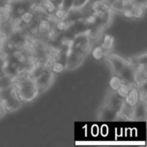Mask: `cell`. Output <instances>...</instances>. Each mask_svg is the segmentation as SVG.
I'll return each instance as SVG.
<instances>
[{"label": "cell", "mask_w": 147, "mask_h": 147, "mask_svg": "<svg viewBox=\"0 0 147 147\" xmlns=\"http://www.w3.org/2000/svg\"><path fill=\"white\" fill-rule=\"evenodd\" d=\"M5 113H7V112H6L5 109H4V106H3V104L0 102V118H1L2 116H3Z\"/></svg>", "instance_id": "d6a6232c"}, {"label": "cell", "mask_w": 147, "mask_h": 147, "mask_svg": "<svg viewBox=\"0 0 147 147\" xmlns=\"http://www.w3.org/2000/svg\"><path fill=\"white\" fill-rule=\"evenodd\" d=\"M129 88H130V85H127V84H122L117 89V90H116L115 92H116L121 97L125 98V97L127 96L128 91H129Z\"/></svg>", "instance_id": "484cf974"}, {"label": "cell", "mask_w": 147, "mask_h": 147, "mask_svg": "<svg viewBox=\"0 0 147 147\" xmlns=\"http://www.w3.org/2000/svg\"><path fill=\"white\" fill-rule=\"evenodd\" d=\"M8 19H9V18L8 14H7L6 9H2V8H0V25H1L3 22H6Z\"/></svg>", "instance_id": "83f0119b"}, {"label": "cell", "mask_w": 147, "mask_h": 147, "mask_svg": "<svg viewBox=\"0 0 147 147\" xmlns=\"http://www.w3.org/2000/svg\"><path fill=\"white\" fill-rule=\"evenodd\" d=\"M49 68L54 74H59L65 70V64H63L58 60H55V59H53L51 61V63L49 65Z\"/></svg>", "instance_id": "2e32d148"}, {"label": "cell", "mask_w": 147, "mask_h": 147, "mask_svg": "<svg viewBox=\"0 0 147 147\" xmlns=\"http://www.w3.org/2000/svg\"><path fill=\"white\" fill-rule=\"evenodd\" d=\"M102 1L105 4H107L108 6H109V7H110V5H111V4H112L115 0H102Z\"/></svg>", "instance_id": "836d02e7"}, {"label": "cell", "mask_w": 147, "mask_h": 147, "mask_svg": "<svg viewBox=\"0 0 147 147\" xmlns=\"http://www.w3.org/2000/svg\"><path fill=\"white\" fill-rule=\"evenodd\" d=\"M134 3L136 4H139V5H142L144 7H146V3L147 0H134Z\"/></svg>", "instance_id": "1f68e13d"}, {"label": "cell", "mask_w": 147, "mask_h": 147, "mask_svg": "<svg viewBox=\"0 0 147 147\" xmlns=\"http://www.w3.org/2000/svg\"><path fill=\"white\" fill-rule=\"evenodd\" d=\"M125 102L134 106L135 104H137L140 102V94H139V88L133 84L130 85L129 88V91L127 95V96L124 98Z\"/></svg>", "instance_id": "4fadbf2b"}, {"label": "cell", "mask_w": 147, "mask_h": 147, "mask_svg": "<svg viewBox=\"0 0 147 147\" xmlns=\"http://www.w3.org/2000/svg\"><path fill=\"white\" fill-rule=\"evenodd\" d=\"M10 0H0V8L6 9Z\"/></svg>", "instance_id": "4dcf8cb0"}, {"label": "cell", "mask_w": 147, "mask_h": 147, "mask_svg": "<svg viewBox=\"0 0 147 147\" xmlns=\"http://www.w3.org/2000/svg\"><path fill=\"white\" fill-rule=\"evenodd\" d=\"M106 55L105 51L103 50V48L100 46V47H96L92 49V56L96 60H101Z\"/></svg>", "instance_id": "44dd1931"}, {"label": "cell", "mask_w": 147, "mask_h": 147, "mask_svg": "<svg viewBox=\"0 0 147 147\" xmlns=\"http://www.w3.org/2000/svg\"><path fill=\"white\" fill-rule=\"evenodd\" d=\"M105 58L115 75H118L122 68L128 63V60L115 53H107L105 55Z\"/></svg>", "instance_id": "8992f818"}, {"label": "cell", "mask_w": 147, "mask_h": 147, "mask_svg": "<svg viewBox=\"0 0 147 147\" xmlns=\"http://www.w3.org/2000/svg\"><path fill=\"white\" fill-rule=\"evenodd\" d=\"M139 94H140V102L146 103L147 92L146 86L139 88Z\"/></svg>", "instance_id": "4316f807"}, {"label": "cell", "mask_w": 147, "mask_h": 147, "mask_svg": "<svg viewBox=\"0 0 147 147\" xmlns=\"http://www.w3.org/2000/svg\"><path fill=\"white\" fill-rule=\"evenodd\" d=\"M114 45H115V38H114V36H112L110 34H105L103 36L102 44L101 47L103 48L106 54L109 53L110 51H112V49L114 48Z\"/></svg>", "instance_id": "9a60e30c"}, {"label": "cell", "mask_w": 147, "mask_h": 147, "mask_svg": "<svg viewBox=\"0 0 147 147\" xmlns=\"http://www.w3.org/2000/svg\"><path fill=\"white\" fill-rule=\"evenodd\" d=\"M123 14V16H125L126 18H134V16H133V11L132 9H123V11L121 12Z\"/></svg>", "instance_id": "f546056e"}, {"label": "cell", "mask_w": 147, "mask_h": 147, "mask_svg": "<svg viewBox=\"0 0 147 147\" xmlns=\"http://www.w3.org/2000/svg\"><path fill=\"white\" fill-rule=\"evenodd\" d=\"M146 53H144L143 54H140V55H139V56L134 57V59H133V61H131V62H132L135 66H137V65L146 66Z\"/></svg>", "instance_id": "7402d4cb"}, {"label": "cell", "mask_w": 147, "mask_h": 147, "mask_svg": "<svg viewBox=\"0 0 147 147\" xmlns=\"http://www.w3.org/2000/svg\"><path fill=\"white\" fill-rule=\"evenodd\" d=\"M105 102L110 106L115 112H117L118 114L120 113L121 109H122V106L125 102L124 98L121 97L115 91L111 90L106 96L105 99Z\"/></svg>", "instance_id": "9c48e42d"}, {"label": "cell", "mask_w": 147, "mask_h": 147, "mask_svg": "<svg viewBox=\"0 0 147 147\" xmlns=\"http://www.w3.org/2000/svg\"><path fill=\"white\" fill-rule=\"evenodd\" d=\"M146 8L142 5H139V4H134V6L132 9L133 11V16L134 18H141L144 16L145 15V11H146Z\"/></svg>", "instance_id": "d6986e66"}, {"label": "cell", "mask_w": 147, "mask_h": 147, "mask_svg": "<svg viewBox=\"0 0 147 147\" xmlns=\"http://www.w3.org/2000/svg\"><path fill=\"white\" fill-rule=\"evenodd\" d=\"M13 84H14V78L7 75L0 76V89H3Z\"/></svg>", "instance_id": "603a6c76"}, {"label": "cell", "mask_w": 147, "mask_h": 147, "mask_svg": "<svg viewBox=\"0 0 147 147\" xmlns=\"http://www.w3.org/2000/svg\"><path fill=\"white\" fill-rule=\"evenodd\" d=\"M66 14H67V10L64 8H59L57 9L53 14H52L53 16V17L58 21V20H64L66 17Z\"/></svg>", "instance_id": "d4e9b609"}, {"label": "cell", "mask_w": 147, "mask_h": 147, "mask_svg": "<svg viewBox=\"0 0 147 147\" xmlns=\"http://www.w3.org/2000/svg\"><path fill=\"white\" fill-rule=\"evenodd\" d=\"M4 106L6 112H13L19 109L24 103L21 101V99L17 96L16 91L13 92L4 102H2Z\"/></svg>", "instance_id": "30bf717a"}, {"label": "cell", "mask_w": 147, "mask_h": 147, "mask_svg": "<svg viewBox=\"0 0 147 147\" xmlns=\"http://www.w3.org/2000/svg\"><path fill=\"white\" fill-rule=\"evenodd\" d=\"M36 1H38V2H40V3H41V2H42L43 0H36Z\"/></svg>", "instance_id": "e575fe53"}, {"label": "cell", "mask_w": 147, "mask_h": 147, "mask_svg": "<svg viewBox=\"0 0 147 147\" xmlns=\"http://www.w3.org/2000/svg\"><path fill=\"white\" fill-rule=\"evenodd\" d=\"M147 106L146 103L139 102L134 107V116L133 121H143L146 120Z\"/></svg>", "instance_id": "7c38bea8"}, {"label": "cell", "mask_w": 147, "mask_h": 147, "mask_svg": "<svg viewBox=\"0 0 147 147\" xmlns=\"http://www.w3.org/2000/svg\"><path fill=\"white\" fill-rule=\"evenodd\" d=\"M88 30V29H87ZM92 48V42L90 41L87 31L76 34L70 45V49L86 56Z\"/></svg>", "instance_id": "3957f363"}, {"label": "cell", "mask_w": 147, "mask_h": 147, "mask_svg": "<svg viewBox=\"0 0 147 147\" xmlns=\"http://www.w3.org/2000/svg\"><path fill=\"white\" fill-rule=\"evenodd\" d=\"M15 91L23 103L33 102L40 94L34 80L27 73H20L14 79Z\"/></svg>", "instance_id": "6da1fadb"}, {"label": "cell", "mask_w": 147, "mask_h": 147, "mask_svg": "<svg viewBox=\"0 0 147 147\" xmlns=\"http://www.w3.org/2000/svg\"><path fill=\"white\" fill-rule=\"evenodd\" d=\"M13 92H15V85H10L9 87L0 89V102H4Z\"/></svg>", "instance_id": "e0dca14e"}, {"label": "cell", "mask_w": 147, "mask_h": 147, "mask_svg": "<svg viewBox=\"0 0 147 147\" xmlns=\"http://www.w3.org/2000/svg\"><path fill=\"white\" fill-rule=\"evenodd\" d=\"M119 114L115 112L110 106L104 102L98 111V119L104 121H112L118 120Z\"/></svg>", "instance_id": "ba28073f"}, {"label": "cell", "mask_w": 147, "mask_h": 147, "mask_svg": "<svg viewBox=\"0 0 147 147\" xmlns=\"http://www.w3.org/2000/svg\"><path fill=\"white\" fill-rule=\"evenodd\" d=\"M53 5L54 7L57 9H59V8H64V3H65V0H49Z\"/></svg>", "instance_id": "f1b7e54d"}, {"label": "cell", "mask_w": 147, "mask_h": 147, "mask_svg": "<svg viewBox=\"0 0 147 147\" xmlns=\"http://www.w3.org/2000/svg\"><path fill=\"white\" fill-rule=\"evenodd\" d=\"M125 6V0H115L111 5L110 9L112 11H117V12H122Z\"/></svg>", "instance_id": "cb8c5ba5"}, {"label": "cell", "mask_w": 147, "mask_h": 147, "mask_svg": "<svg viewBox=\"0 0 147 147\" xmlns=\"http://www.w3.org/2000/svg\"><path fill=\"white\" fill-rule=\"evenodd\" d=\"M89 3H90V0H73L69 9H84Z\"/></svg>", "instance_id": "ac0fdd59"}, {"label": "cell", "mask_w": 147, "mask_h": 147, "mask_svg": "<svg viewBox=\"0 0 147 147\" xmlns=\"http://www.w3.org/2000/svg\"><path fill=\"white\" fill-rule=\"evenodd\" d=\"M34 5V0H10L6 11L9 19L18 20L24 12L32 9Z\"/></svg>", "instance_id": "7a4b0ae2"}, {"label": "cell", "mask_w": 147, "mask_h": 147, "mask_svg": "<svg viewBox=\"0 0 147 147\" xmlns=\"http://www.w3.org/2000/svg\"><path fill=\"white\" fill-rule=\"evenodd\" d=\"M85 56L80 54L71 49H68L66 53L65 68L66 71H73L78 68L84 62Z\"/></svg>", "instance_id": "5b68a950"}, {"label": "cell", "mask_w": 147, "mask_h": 147, "mask_svg": "<svg viewBox=\"0 0 147 147\" xmlns=\"http://www.w3.org/2000/svg\"><path fill=\"white\" fill-rule=\"evenodd\" d=\"M134 107L133 105L124 102L122 109H121L118 116V120H122V121H133V116H134Z\"/></svg>", "instance_id": "5bb4252c"}, {"label": "cell", "mask_w": 147, "mask_h": 147, "mask_svg": "<svg viewBox=\"0 0 147 147\" xmlns=\"http://www.w3.org/2000/svg\"><path fill=\"white\" fill-rule=\"evenodd\" d=\"M54 78L55 74L50 70L49 67H47L40 76L34 79L40 93L46 91L48 88H50L54 81Z\"/></svg>", "instance_id": "277c9868"}, {"label": "cell", "mask_w": 147, "mask_h": 147, "mask_svg": "<svg viewBox=\"0 0 147 147\" xmlns=\"http://www.w3.org/2000/svg\"><path fill=\"white\" fill-rule=\"evenodd\" d=\"M146 66H142V65L135 66L134 82V85H136L138 88H140V87H143V86H146Z\"/></svg>", "instance_id": "8fae6325"}, {"label": "cell", "mask_w": 147, "mask_h": 147, "mask_svg": "<svg viewBox=\"0 0 147 147\" xmlns=\"http://www.w3.org/2000/svg\"><path fill=\"white\" fill-rule=\"evenodd\" d=\"M122 81L121 79L120 78V77L118 75H115L111 78L110 81H109V86H110V89L111 90L113 91H116L117 89L122 84Z\"/></svg>", "instance_id": "ffe728a7"}, {"label": "cell", "mask_w": 147, "mask_h": 147, "mask_svg": "<svg viewBox=\"0 0 147 147\" xmlns=\"http://www.w3.org/2000/svg\"><path fill=\"white\" fill-rule=\"evenodd\" d=\"M134 71H135V65L131 61L128 60V63L122 68V70L118 74V76L120 77L123 84H126L127 85H133L134 84Z\"/></svg>", "instance_id": "52a82bcc"}]
</instances>
